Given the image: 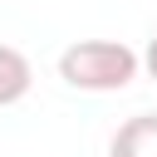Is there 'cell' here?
<instances>
[{"instance_id":"1","label":"cell","mask_w":157,"mask_h":157,"mask_svg":"<svg viewBox=\"0 0 157 157\" xmlns=\"http://www.w3.org/2000/svg\"><path fill=\"white\" fill-rule=\"evenodd\" d=\"M142 54L123 39H78L59 54V78L78 93H118L137 78Z\"/></svg>"},{"instance_id":"2","label":"cell","mask_w":157,"mask_h":157,"mask_svg":"<svg viewBox=\"0 0 157 157\" xmlns=\"http://www.w3.org/2000/svg\"><path fill=\"white\" fill-rule=\"evenodd\" d=\"M108 157H157V113H137V118H128V123L113 132Z\"/></svg>"},{"instance_id":"3","label":"cell","mask_w":157,"mask_h":157,"mask_svg":"<svg viewBox=\"0 0 157 157\" xmlns=\"http://www.w3.org/2000/svg\"><path fill=\"white\" fill-rule=\"evenodd\" d=\"M29 83H34V69H29V59H25L15 44H0V108L20 103V98L29 93Z\"/></svg>"},{"instance_id":"4","label":"cell","mask_w":157,"mask_h":157,"mask_svg":"<svg viewBox=\"0 0 157 157\" xmlns=\"http://www.w3.org/2000/svg\"><path fill=\"white\" fill-rule=\"evenodd\" d=\"M142 69H147V78L157 83V34L147 39V49H142Z\"/></svg>"}]
</instances>
